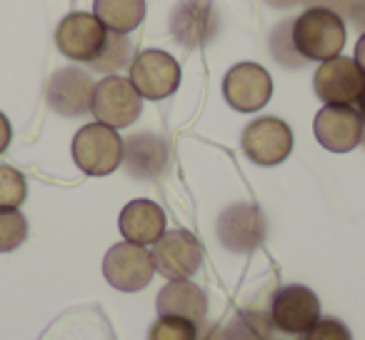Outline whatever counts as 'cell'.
<instances>
[{"mask_svg":"<svg viewBox=\"0 0 365 340\" xmlns=\"http://www.w3.org/2000/svg\"><path fill=\"white\" fill-rule=\"evenodd\" d=\"M345 21L328 8L310 6L293 18V43L305 61L325 63L338 58L345 48Z\"/></svg>","mask_w":365,"mask_h":340,"instance_id":"obj_1","label":"cell"},{"mask_svg":"<svg viewBox=\"0 0 365 340\" xmlns=\"http://www.w3.org/2000/svg\"><path fill=\"white\" fill-rule=\"evenodd\" d=\"M73 160L91 178L115 173L123 165V138L115 128L88 123L73 138Z\"/></svg>","mask_w":365,"mask_h":340,"instance_id":"obj_2","label":"cell"},{"mask_svg":"<svg viewBox=\"0 0 365 340\" xmlns=\"http://www.w3.org/2000/svg\"><path fill=\"white\" fill-rule=\"evenodd\" d=\"M91 113L96 115L98 123L120 130V128L133 125L140 118L143 98L128 78L106 76L103 81L96 83Z\"/></svg>","mask_w":365,"mask_h":340,"instance_id":"obj_3","label":"cell"},{"mask_svg":"<svg viewBox=\"0 0 365 340\" xmlns=\"http://www.w3.org/2000/svg\"><path fill=\"white\" fill-rule=\"evenodd\" d=\"M103 275L115 290L123 293H138L148 288L155 275L153 255L145 245L135 243H118L103 258Z\"/></svg>","mask_w":365,"mask_h":340,"instance_id":"obj_4","label":"cell"},{"mask_svg":"<svg viewBox=\"0 0 365 340\" xmlns=\"http://www.w3.org/2000/svg\"><path fill=\"white\" fill-rule=\"evenodd\" d=\"M153 265L168 280L190 278L203 265V248L190 230H165L158 243L150 248Z\"/></svg>","mask_w":365,"mask_h":340,"instance_id":"obj_5","label":"cell"},{"mask_svg":"<svg viewBox=\"0 0 365 340\" xmlns=\"http://www.w3.org/2000/svg\"><path fill=\"white\" fill-rule=\"evenodd\" d=\"M128 81L145 101H165L180 86V66L170 53L153 48L133 58Z\"/></svg>","mask_w":365,"mask_h":340,"instance_id":"obj_6","label":"cell"},{"mask_svg":"<svg viewBox=\"0 0 365 340\" xmlns=\"http://www.w3.org/2000/svg\"><path fill=\"white\" fill-rule=\"evenodd\" d=\"M218 240L225 250L235 255H245L260 248L268 233V223L258 205L233 203L218 215Z\"/></svg>","mask_w":365,"mask_h":340,"instance_id":"obj_7","label":"cell"},{"mask_svg":"<svg viewBox=\"0 0 365 340\" xmlns=\"http://www.w3.org/2000/svg\"><path fill=\"white\" fill-rule=\"evenodd\" d=\"M313 88L325 105H358L365 88V73L360 71L355 58H330L315 71Z\"/></svg>","mask_w":365,"mask_h":340,"instance_id":"obj_8","label":"cell"},{"mask_svg":"<svg viewBox=\"0 0 365 340\" xmlns=\"http://www.w3.org/2000/svg\"><path fill=\"white\" fill-rule=\"evenodd\" d=\"M240 145L255 165H280L293 150V130L280 118H255L243 130Z\"/></svg>","mask_w":365,"mask_h":340,"instance_id":"obj_9","label":"cell"},{"mask_svg":"<svg viewBox=\"0 0 365 340\" xmlns=\"http://www.w3.org/2000/svg\"><path fill=\"white\" fill-rule=\"evenodd\" d=\"M273 96V78L258 63H238L223 78V98L238 113H258Z\"/></svg>","mask_w":365,"mask_h":340,"instance_id":"obj_10","label":"cell"},{"mask_svg":"<svg viewBox=\"0 0 365 340\" xmlns=\"http://www.w3.org/2000/svg\"><path fill=\"white\" fill-rule=\"evenodd\" d=\"M96 81L78 66H66L51 76L46 86V101L53 113L63 118H81L91 113Z\"/></svg>","mask_w":365,"mask_h":340,"instance_id":"obj_11","label":"cell"},{"mask_svg":"<svg viewBox=\"0 0 365 340\" xmlns=\"http://www.w3.org/2000/svg\"><path fill=\"white\" fill-rule=\"evenodd\" d=\"M168 28L178 46L198 48L218 36L220 16L210 0H180L170 11Z\"/></svg>","mask_w":365,"mask_h":340,"instance_id":"obj_12","label":"cell"},{"mask_svg":"<svg viewBox=\"0 0 365 340\" xmlns=\"http://www.w3.org/2000/svg\"><path fill=\"white\" fill-rule=\"evenodd\" d=\"M270 315L280 333L285 335H303L318 323L320 318V300L305 285H283L275 290L273 303H270Z\"/></svg>","mask_w":365,"mask_h":340,"instance_id":"obj_13","label":"cell"},{"mask_svg":"<svg viewBox=\"0 0 365 340\" xmlns=\"http://www.w3.org/2000/svg\"><path fill=\"white\" fill-rule=\"evenodd\" d=\"M106 36V26L93 13H71L58 23L56 46L68 61L91 63L103 51Z\"/></svg>","mask_w":365,"mask_h":340,"instance_id":"obj_14","label":"cell"},{"mask_svg":"<svg viewBox=\"0 0 365 340\" xmlns=\"http://www.w3.org/2000/svg\"><path fill=\"white\" fill-rule=\"evenodd\" d=\"M315 140L330 153H350L363 140V118L353 105H323L313 123Z\"/></svg>","mask_w":365,"mask_h":340,"instance_id":"obj_15","label":"cell"},{"mask_svg":"<svg viewBox=\"0 0 365 340\" xmlns=\"http://www.w3.org/2000/svg\"><path fill=\"white\" fill-rule=\"evenodd\" d=\"M123 165L135 180H158L170 165V148L155 133H135L123 140Z\"/></svg>","mask_w":365,"mask_h":340,"instance_id":"obj_16","label":"cell"},{"mask_svg":"<svg viewBox=\"0 0 365 340\" xmlns=\"http://www.w3.org/2000/svg\"><path fill=\"white\" fill-rule=\"evenodd\" d=\"M118 228H120L123 238L128 243L135 245H153L160 240V235L165 233V213L158 203L145 198L130 200L125 208L120 210L118 218Z\"/></svg>","mask_w":365,"mask_h":340,"instance_id":"obj_17","label":"cell"},{"mask_svg":"<svg viewBox=\"0 0 365 340\" xmlns=\"http://www.w3.org/2000/svg\"><path fill=\"white\" fill-rule=\"evenodd\" d=\"M155 308L158 315H175V318H185L190 323L200 325L205 320V313H208V295L190 278L170 280L158 293Z\"/></svg>","mask_w":365,"mask_h":340,"instance_id":"obj_18","label":"cell"},{"mask_svg":"<svg viewBox=\"0 0 365 340\" xmlns=\"http://www.w3.org/2000/svg\"><path fill=\"white\" fill-rule=\"evenodd\" d=\"M93 16L113 33H133L145 18V0H93Z\"/></svg>","mask_w":365,"mask_h":340,"instance_id":"obj_19","label":"cell"},{"mask_svg":"<svg viewBox=\"0 0 365 340\" xmlns=\"http://www.w3.org/2000/svg\"><path fill=\"white\" fill-rule=\"evenodd\" d=\"M228 340H278V328L273 323V315L260 308L238 310L235 318L223 330Z\"/></svg>","mask_w":365,"mask_h":340,"instance_id":"obj_20","label":"cell"},{"mask_svg":"<svg viewBox=\"0 0 365 340\" xmlns=\"http://www.w3.org/2000/svg\"><path fill=\"white\" fill-rule=\"evenodd\" d=\"M133 63V43L123 33L108 31L106 43H103V51L98 53L96 61L88 63V68L96 73H106V76H115L123 68H130Z\"/></svg>","mask_w":365,"mask_h":340,"instance_id":"obj_21","label":"cell"},{"mask_svg":"<svg viewBox=\"0 0 365 340\" xmlns=\"http://www.w3.org/2000/svg\"><path fill=\"white\" fill-rule=\"evenodd\" d=\"M270 56L275 58V63L283 68H293V71H298V68H305V58L298 53V48H295L293 43V18L290 21H283L278 23V26L273 28V33H270Z\"/></svg>","mask_w":365,"mask_h":340,"instance_id":"obj_22","label":"cell"},{"mask_svg":"<svg viewBox=\"0 0 365 340\" xmlns=\"http://www.w3.org/2000/svg\"><path fill=\"white\" fill-rule=\"evenodd\" d=\"M28 198L26 175L13 165L0 163V210H18Z\"/></svg>","mask_w":365,"mask_h":340,"instance_id":"obj_23","label":"cell"},{"mask_svg":"<svg viewBox=\"0 0 365 340\" xmlns=\"http://www.w3.org/2000/svg\"><path fill=\"white\" fill-rule=\"evenodd\" d=\"M28 238V220L21 210H0V253L21 248Z\"/></svg>","mask_w":365,"mask_h":340,"instance_id":"obj_24","label":"cell"},{"mask_svg":"<svg viewBox=\"0 0 365 340\" xmlns=\"http://www.w3.org/2000/svg\"><path fill=\"white\" fill-rule=\"evenodd\" d=\"M198 325L175 315H160L148 330V340H195Z\"/></svg>","mask_w":365,"mask_h":340,"instance_id":"obj_25","label":"cell"},{"mask_svg":"<svg viewBox=\"0 0 365 340\" xmlns=\"http://www.w3.org/2000/svg\"><path fill=\"white\" fill-rule=\"evenodd\" d=\"M300 340H353L348 325L338 318H318V323L300 335Z\"/></svg>","mask_w":365,"mask_h":340,"instance_id":"obj_26","label":"cell"},{"mask_svg":"<svg viewBox=\"0 0 365 340\" xmlns=\"http://www.w3.org/2000/svg\"><path fill=\"white\" fill-rule=\"evenodd\" d=\"M345 21H350L358 31L365 33V0H353L350 3V11L345 16Z\"/></svg>","mask_w":365,"mask_h":340,"instance_id":"obj_27","label":"cell"},{"mask_svg":"<svg viewBox=\"0 0 365 340\" xmlns=\"http://www.w3.org/2000/svg\"><path fill=\"white\" fill-rule=\"evenodd\" d=\"M195 340H228V338H225V333L215 323L203 320V323L198 325V338Z\"/></svg>","mask_w":365,"mask_h":340,"instance_id":"obj_28","label":"cell"},{"mask_svg":"<svg viewBox=\"0 0 365 340\" xmlns=\"http://www.w3.org/2000/svg\"><path fill=\"white\" fill-rule=\"evenodd\" d=\"M11 138H13L11 120H8V118L0 113V155L8 150V145H11Z\"/></svg>","mask_w":365,"mask_h":340,"instance_id":"obj_29","label":"cell"},{"mask_svg":"<svg viewBox=\"0 0 365 340\" xmlns=\"http://www.w3.org/2000/svg\"><path fill=\"white\" fill-rule=\"evenodd\" d=\"M355 63H358L360 71L365 73V33L358 38V46H355Z\"/></svg>","mask_w":365,"mask_h":340,"instance_id":"obj_30","label":"cell"},{"mask_svg":"<svg viewBox=\"0 0 365 340\" xmlns=\"http://www.w3.org/2000/svg\"><path fill=\"white\" fill-rule=\"evenodd\" d=\"M265 3L273 8H293V6H300V3L310 6V0H265Z\"/></svg>","mask_w":365,"mask_h":340,"instance_id":"obj_31","label":"cell"},{"mask_svg":"<svg viewBox=\"0 0 365 340\" xmlns=\"http://www.w3.org/2000/svg\"><path fill=\"white\" fill-rule=\"evenodd\" d=\"M358 113H360V118H363V125H365V88H363V93H360V98H358Z\"/></svg>","mask_w":365,"mask_h":340,"instance_id":"obj_32","label":"cell"},{"mask_svg":"<svg viewBox=\"0 0 365 340\" xmlns=\"http://www.w3.org/2000/svg\"><path fill=\"white\" fill-rule=\"evenodd\" d=\"M360 143H363V145H365V125H363V140H360Z\"/></svg>","mask_w":365,"mask_h":340,"instance_id":"obj_33","label":"cell"}]
</instances>
